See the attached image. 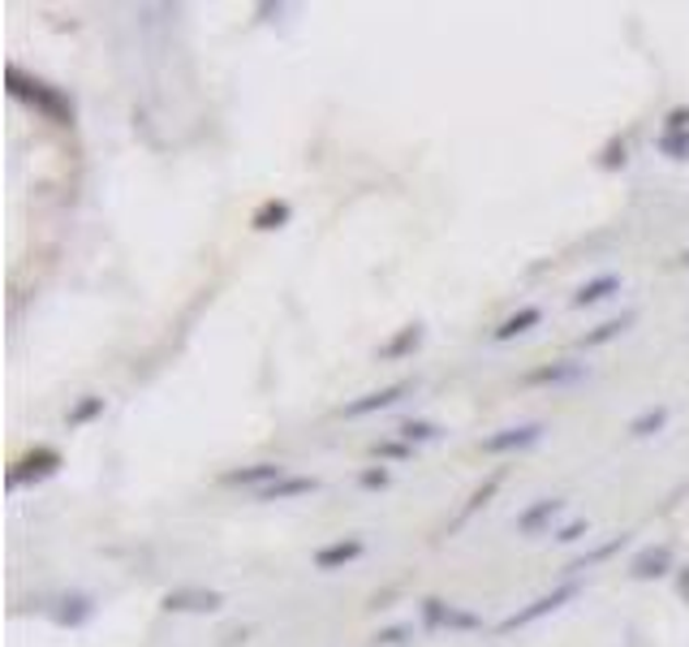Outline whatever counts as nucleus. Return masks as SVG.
Returning <instances> with one entry per match:
<instances>
[{
  "mask_svg": "<svg viewBox=\"0 0 689 647\" xmlns=\"http://www.w3.org/2000/svg\"><path fill=\"white\" fill-rule=\"evenodd\" d=\"M659 151L668 160H689V130H677V135H659Z\"/></svg>",
  "mask_w": 689,
  "mask_h": 647,
  "instance_id": "26",
  "label": "nucleus"
},
{
  "mask_svg": "<svg viewBox=\"0 0 689 647\" xmlns=\"http://www.w3.org/2000/svg\"><path fill=\"white\" fill-rule=\"evenodd\" d=\"M633 320H638V311H620V315H612V320H604L599 328H591L577 346L582 350H599V346H608V342H617V337H624L629 328H633Z\"/></svg>",
  "mask_w": 689,
  "mask_h": 647,
  "instance_id": "12",
  "label": "nucleus"
},
{
  "mask_svg": "<svg viewBox=\"0 0 689 647\" xmlns=\"http://www.w3.org/2000/svg\"><path fill=\"white\" fill-rule=\"evenodd\" d=\"M413 389H418V380H397V384H388V389H375V393H366V397H358V402H349L341 406L344 419H366V415H379V411H393L397 402H406Z\"/></svg>",
  "mask_w": 689,
  "mask_h": 647,
  "instance_id": "4",
  "label": "nucleus"
},
{
  "mask_svg": "<svg viewBox=\"0 0 689 647\" xmlns=\"http://www.w3.org/2000/svg\"><path fill=\"white\" fill-rule=\"evenodd\" d=\"M91 613H95V600H91V596H82V591H73V596H66V600L57 604L52 622H57L61 631H78V626H86V622H91Z\"/></svg>",
  "mask_w": 689,
  "mask_h": 647,
  "instance_id": "11",
  "label": "nucleus"
},
{
  "mask_svg": "<svg viewBox=\"0 0 689 647\" xmlns=\"http://www.w3.org/2000/svg\"><path fill=\"white\" fill-rule=\"evenodd\" d=\"M664 424H668V406H651V411H642L633 424H629V436H655V431H664Z\"/></svg>",
  "mask_w": 689,
  "mask_h": 647,
  "instance_id": "23",
  "label": "nucleus"
},
{
  "mask_svg": "<svg viewBox=\"0 0 689 647\" xmlns=\"http://www.w3.org/2000/svg\"><path fill=\"white\" fill-rule=\"evenodd\" d=\"M100 415H104V397L86 393L78 406H69L66 424H69V428H86V424H91V419H100Z\"/></svg>",
  "mask_w": 689,
  "mask_h": 647,
  "instance_id": "22",
  "label": "nucleus"
},
{
  "mask_svg": "<svg viewBox=\"0 0 689 647\" xmlns=\"http://www.w3.org/2000/svg\"><path fill=\"white\" fill-rule=\"evenodd\" d=\"M413 639V626H388V631H379L371 644L375 647H406Z\"/></svg>",
  "mask_w": 689,
  "mask_h": 647,
  "instance_id": "28",
  "label": "nucleus"
},
{
  "mask_svg": "<svg viewBox=\"0 0 689 647\" xmlns=\"http://www.w3.org/2000/svg\"><path fill=\"white\" fill-rule=\"evenodd\" d=\"M315 488H319L315 475H284V480H276V484H268V488L259 493V501H293V497H306V493H315Z\"/></svg>",
  "mask_w": 689,
  "mask_h": 647,
  "instance_id": "14",
  "label": "nucleus"
},
{
  "mask_svg": "<svg viewBox=\"0 0 689 647\" xmlns=\"http://www.w3.org/2000/svg\"><path fill=\"white\" fill-rule=\"evenodd\" d=\"M444 613H448V600H440V596L422 600V626L427 631H444Z\"/></svg>",
  "mask_w": 689,
  "mask_h": 647,
  "instance_id": "25",
  "label": "nucleus"
},
{
  "mask_svg": "<svg viewBox=\"0 0 689 647\" xmlns=\"http://www.w3.org/2000/svg\"><path fill=\"white\" fill-rule=\"evenodd\" d=\"M276 480H284V466L280 462H255V466H242V471H229L224 475V484L229 488H268V484H276Z\"/></svg>",
  "mask_w": 689,
  "mask_h": 647,
  "instance_id": "8",
  "label": "nucleus"
},
{
  "mask_svg": "<svg viewBox=\"0 0 689 647\" xmlns=\"http://www.w3.org/2000/svg\"><path fill=\"white\" fill-rule=\"evenodd\" d=\"M422 337H427V328H422V324H406V328H401L393 342H384V346H379V359H384V362L410 359L413 350L422 346Z\"/></svg>",
  "mask_w": 689,
  "mask_h": 647,
  "instance_id": "15",
  "label": "nucleus"
},
{
  "mask_svg": "<svg viewBox=\"0 0 689 647\" xmlns=\"http://www.w3.org/2000/svg\"><path fill=\"white\" fill-rule=\"evenodd\" d=\"M9 91H13L17 100H31L44 117H52V122H61V126L73 122V100H66L57 86H48V82H39V78H26L17 66H9Z\"/></svg>",
  "mask_w": 689,
  "mask_h": 647,
  "instance_id": "1",
  "label": "nucleus"
},
{
  "mask_svg": "<svg viewBox=\"0 0 689 647\" xmlns=\"http://www.w3.org/2000/svg\"><path fill=\"white\" fill-rule=\"evenodd\" d=\"M444 631H462V635H470V631H482V617L479 613H470V609L448 604V613H444Z\"/></svg>",
  "mask_w": 689,
  "mask_h": 647,
  "instance_id": "24",
  "label": "nucleus"
},
{
  "mask_svg": "<svg viewBox=\"0 0 689 647\" xmlns=\"http://www.w3.org/2000/svg\"><path fill=\"white\" fill-rule=\"evenodd\" d=\"M560 513H564V497H544V501H535L530 509L517 513V535H539L551 518H560Z\"/></svg>",
  "mask_w": 689,
  "mask_h": 647,
  "instance_id": "10",
  "label": "nucleus"
},
{
  "mask_svg": "<svg viewBox=\"0 0 689 647\" xmlns=\"http://www.w3.org/2000/svg\"><path fill=\"white\" fill-rule=\"evenodd\" d=\"M397 431H401V440H406V444H431V440H440V436H444V428H440V424H431V419H406Z\"/></svg>",
  "mask_w": 689,
  "mask_h": 647,
  "instance_id": "20",
  "label": "nucleus"
},
{
  "mask_svg": "<svg viewBox=\"0 0 689 647\" xmlns=\"http://www.w3.org/2000/svg\"><path fill=\"white\" fill-rule=\"evenodd\" d=\"M57 466H61V453L44 444V449L26 453L22 462H13L4 480H9V488H26V484H44L48 475H57Z\"/></svg>",
  "mask_w": 689,
  "mask_h": 647,
  "instance_id": "3",
  "label": "nucleus"
},
{
  "mask_svg": "<svg viewBox=\"0 0 689 647\" xmlns=\"http://www.w3.org/2000/svg\"><path fill=\"white\" fill-rule=\"evenodd\" d=\"M577 582L569 578V582H560V587H551V591H544L539 600H530L526 609H517V613H509L504 622H495V635H513V631H526V626H535L539 617H548V613H556V609H564L569 600H577Z\"/></svg>",
  "mask_w": 689,
  "mask_h": 647,
  "instance_id": "2",
  "label": "nucleus"
},
{
  "mask_svg": "<svg viewBox=\"0 0 689 647\" xmlns=\"http://www.w3.org/2000/svg\"><path fill=\"white\" fill-rule=\"evenodd\" d=\"M289 216H293V208H289L284 199H268V204L255 208L250 224H255L259 233H272V229H284V224H289Z\"/></svg>",
  "mask_w": 689,
  "mask_h": 647,
  "instance_id": "18",
  "label": "nucleus"
},
{
  "mask_svg": "<svg viewBox=\"0 0 689 647\" xmlns=\"http://www.w3.org/2000/svg\"><path fill=\"white\" fill-rule=\"evenodd\" d=\"M582 362H569V359H560V362H548V367H535V371H526L522 376V384H530V389H539V384H569V380H582Z\"/></svg>",
  "mask_w": 689,
  "mask_h": 647,
  "instance_id": "13",
  "label": "nucleus"
},
{
  "mask_svg": "<svg viewBox=\"0 0 689 647\" xmlns=\"http://www.w3.org/2000/svg\"><path fill=\"white\" fill-rule=\"evenodd\" d=\"M500 484H504V471H495V475H491V480H487L482 488H475V497L466 501V509L457 513V522H453V527H462V522H466L470 513H479L482 505H487V501H491V497H495V493H500Z\"/></svg>",
  "mask_w": 689,
  "mask_h": 647,
  "instance_id": "21",
  "label": "nucleus"
},
{
  "mask_svg": "<svg viewBox=\"0 0 689 647\" xmlns=\"http://www.w3.org/2000/svg\"><path fill=\"white\" fill-rule=\"evenodd\" d=\"M677 591H681V600H689V570H681V578H677Z\"/></svg>",
  "mask_w": 689,
  "mask_h": 647,
  "instance_id": "33",
  "label": "nucleus"
},
{
  "mask_svg": "<svg viewBox=\"0 0 689 647\" xmlns=\"http://www.w3.org/2000/svg\"><path fill=\"white\" fill-rule=\"evenodd\" d=\"M624 160H629V143H624V139H612V143L604 147V160H599V164H604V169H620Z\"/></svg>",
  "mask_w": 689,
  "mask_h": 647,
  "instance_id": "29",
  "label": "nucleus"
},
{
  "mask_svg": "<svg viewBox=\"0 0 689 647\" xmlns=\"http://www.w3.org/2000/svg\"><path fill=\"white\" fill-rule=\"evenodd\" d=\"M668 570H673V548H668V544H651V548H642V553L629 562V575L638 578V582L668 575Z\"/></svg>",
  "mask_w": 689,
  "mask_h": 647,
  "instance_id": "9",
  "label": "nucleus"
},
{
  "mask_svg": "<svg viewBox=\"0 0 689 647\" xmlns=\"http://www.w3.org/2000/svg\"><path fill=\"white\" fill-rule=\"evenodd\" d=\"M582 531H586V522L577 518V522H569V527H560V535H556V540H560V544H573V540H582Z\"/></svg>",
  "mask_w": 689,
  "mask_h": 647,
  "instance_id": "32",
  "label": "nucleus"
},
{
  "mask_svg": "<svg viewBox=\"0 0 689 647\" xmlns=\"http://www.w3.org/2000/svg\"><path fill=\"white\" fill-rule=\"evenodd\" d=\"M366 553V544L358 540V535H344V540H332V544H324L319 553H315V570H341L349 562H358Z\"/></svg>",
  "mask_w": 689,
  "mask_h": 647,
  "instance_id": "7",
  "label": "nucleus"
},
{
  "mask_svg": "<svg viewBox=\"0 0 689 647\" xmlns=\"http://www.w3.org/2000/svg\"><path fill=\"white\" fill-rule=\"evenodd\" d=\"M624 544H629V535H624V531H620V535H612V540H604V544H595L591 553H582V557H577V562L569 566V575H586L591 566H599V562H608V557H617V553H620V548H624Z\"/></svg>",
  "mask_w": 689,
  "mask_h": 647,
  "instance_id": "17",
  "label": "nucleus"
},
{
  "mask_svg": "<svg viewBox=\"0 0 689 647\" xmlns=\"http://www.w3.org/2000/svg\"><path fill=\"white\" fill-rule=\"evenodd\" d=\"M681 268H689V246L681 251Z\"/></svg>",
  "mask_w": 689,
  "mask_h": 647,
  "instance_id": "34",
  "label": "nucleus"
},
{
  "mask_svg": "<svg viewBox=\"0 0 689 647\" xmlns=\"http://www.w3.org/2000/svg\"><path fill=\"white\" fill-rule=\"evenodd\" d=\"M544 431H548L544 424H517V428H504V431H495V436L482 440V453H491V458H500V453H522V449L539 444Z\"/></svg>",
  "mask_w": 689,
  "mask_h": 647,
  "instance_id": "6",
  "label": "nucleus"
},
{
  "mask_svg": "<svg viewBox=\"0 0 689 647\" xmlns=\"http://www.w3.org/2000/svg\"><path fill=\"white\" fill-rule=\"evenodd\" d=\"M224 596L211 587H177L164 596V613H220Z\"/></svg>",
  "mask_w": 689,
  "mask_h": 647,
  "instance_id": "5",
  "label": "nucleus"
},
{
  "mask_svg": "<svg viewBox=\"0 0 689 647\" xmlns=\"http://www.w3.org/2000/svg\"><path fill=\"white\" fill-rule=\"evenodd\" d=\"M677 130H689V104L673 108V113H668V122H664V135H677Z\"/></svg>",
  "mask_w": 689,
  "mask_h": 647,
  "instance_id": "31",
  "label": "nucleus"
},
{
  "mask_svg": "<svg viewBox=\"0 0 689 647\" xmlns=\"http://www.w3.org/2000/svg\"><path fill=\"white\" fill-rule=\"evenodd\" d=\"M371 453H375V458H397V462H406V458H413V444H406V440H375Z\"/></svg>",
  "mask_w": 689,
  "mask_h": 647,
  "instance_id": "27",
  "label": "nucleus"
},
{
  "mask_svg": "<svg viewBox=\"0 0 689 647\" xmlns=\"http://www.w3.org/2000/svg\"><path fill=\"white\" fill-rule=\"evenodd\" d=\"M620 289V277L617 273H604V277H595V281H586V286L573 293V307H599L604 298H612Z\"/></svg>",
  "mask_w": 689,
  "mask_h": 647,
  "instance_id": "16",
  "label": "nucleus"
},
{
  "mask_svg": "<svg viewBox=\"0 0 689 647\" xmlns=\"http://www.w3.org/2000/svg\"><path fill=\"white\" fill-rule=\"evenodd\" d=\"M544 320V307H522L517 315H509L500 328H495V342H513V337H522V333H530L535 324Z\"/></svg>",
  "mask_w": 689,
  "mask_h": 647,
  "instance_id": "19",
  "label": "nucleus"
},
{
  "mask_svg": "<svg viewBox=\"0 0 689 647\" xmlns=\"http://www.w3.org/2000/svg\"><path fill=\"white\" fill-rule=\"evenodd\" d=\"M358 484H362V488H388V471H384V466H366V471L358 475Z\"/></svg>",
  "mask_w": 689,
  "mask_h": 647,
  "instance_id": "30",
  "label": "nucleus"
}]
</instances>
